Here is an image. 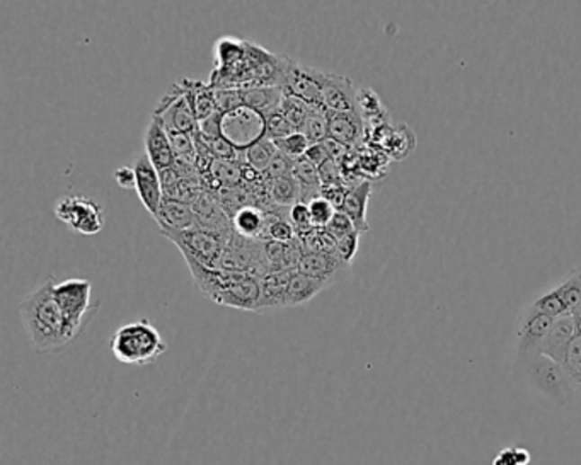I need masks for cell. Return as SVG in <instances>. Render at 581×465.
<instances>
[{
  "mask_svg": "<svg viewBox=\"0 0 581 465\" xmlns=\"http://www.w3.org/2000/svg\"><path fill=\"white\" fill-rule=\"evenodd\" d=\"M331 287V283L324 282V280H317V278H310L306 274L293 272L290 276V283H289V293H287V307H299V305H306L316 299L321 291L327 290Z\"/></svg>",
  "mask_w": 581,
  "mask_h": 465,
  "instance_id": "24",
  "label": "cell"
},
{
  "mask_svg": "<svg viewBox=\"0 0 581 465\" xmlns=\"http://www.w3.org/2000/svg\"><path fill=\"white\" fill-rule=\"evenodd\" d=\"M573 317H575V321H577V326H578V331L581 333V307L573 314Z\"/></svg>",
  "mask_w": 581,
  "mask_h": 465,
  "instance_id": "47",
  "label": "cell"
},
{
  "mask_svg": "<svg viewBox=\"0 0 581 465\" xmlns=\"http://www.w3.org/2000/svg\"><path fill=\"white\" fill-rule=\"evenodd\" d=\"M356 101H358V112L362 114L367 129L375 130L384 127V125H390L388 110H386L382 99L375 91H371V87L358 89Z\"/></svg>",
  "mask_w": 581,
  "mask_h": 465,
  "instance_id": "25",
  "label": "cell"
},
{
  "mask_svg": "<svg viewBox=\"0 0 581 465\" xmlns=\"http://www.w3.org/2000/svg\"><path fill=\"white\" fill-rule=\"evenodd\" d=\"M154 114L161 118L167 130L186 133L190 137H194L200 131L198 120L188 103L186 87L183 85V82L173 84L169 93L162 97Z\"/></svg>",
  "mask_w": 581,
  "mask_h": 465,
  "instance_id": "10",
  "label": "cell"
},
{
  "mask_svg": "<svg viewBox=\"0 0 581 465\" xmlns=\"http://www.w3.org/2000/svg\"><path fill=\"white\" fill-rule=\"evenodd\" d=\"M162 236L178 246L183 257H193L209 268H219L220 257L224 255L227 241L230 237L205 230L201 227L184 232H162Z\"/></svg>",
  "mask_w": 581,
  "mask_h": 465,
  "instance_id": "7",
  "label": "cell"
},
{
  "mask_svg": "<svg viewBox=\"0 0 581 465\" xmlns=\"http://www.w3.org/2000/svg\"><path fill=\"white\" fill-rule=\"evenodd\" d=\"M350 264L341 261L336 255H323V253H306L297 272L310 278L324 280L327 283H336L343 274L348 272Z\"/></svg>",
  "mask_w": 581,
  "mask_h": 465,
  "instance_id": "17",
  "label": "cell"
},
{
  "mask_svg": "<svg viewBox=\"0 0 581 465\" xmlns=\"http://www.w3.org/2000/svg\"><path fill=\"white\" fill-rule=\"evenodd\" d=\"M561 365L565 367L569 379L577 387V392H578L581 389V333H578L575 339L569 343Z\"/></svg>",
  "mask_w": 581,
  "mask_h": 465,
  "instance_id": "35",
  "label": "cell"
},
{
  "mask_svg": "<svg viewBox=\"0 0 581 465\" xmlns=\"http://www.w3.org/2000/svg\"><path fill=\"white\" fill-rule=\"evenodd\" d=\"M232 225L239 236L247 239H259L264 232V211L251 205H244L243 209L234 213Z\"/></svg>",
  "mask_w": 581,
  "mask_h": 465,
  "instance_id": "26",
  "label": "cell"
},
{
  "mask_svg": "<svg viewBox=\"0 0 581 465\" xmlns=\"http://www.w3.org/2000/svg\"><path fill=\"white\" fill-rule=\"evenodd\" d=\"M578 333H580L578 326H577V321H575V317L571 314L558 317L552 324L550 335H548L542 348H541V354H546V356L552 358L554 362L561 363L569 343L575 339Z\"/></svg>",
  "mask_w": 581,
  "mask_h": 465,
  "instance_id": "19",
  "label": "cell"
},
{
  "mask_svg": "<svg viewBox=\"0 0 581 465\" xmlns=\"http://www.w3.org/2000/svg\"><path fill=\"white\" fill-rule=\"evenodd\" d=\"M554 317L535 310L532 305L523 307L517 322V360L541 353V348L550 335Z\"/></svg>",
  "mask_w": 581,
  "mask_h": 465,
  "instance_id": "12",
  "label": "cell"
},
{
  "mask_svg": "<svg viewBox=\"0 0 581 465\" xmlns=\"http://www.w3.org/2000/svg\"><path fill=\"white\" fill-rule=\"evenodd\" d=\"M358 89L348 77L326 74L323 82L324 108L331 112H358Z\"/></svg>",
  "mask_w": 581,
  "mask_h": 465,
  "instance_id": "15",
  "label": "cell"
},
{
  "mask_svg": "<svg viewBox=\"0 0 581 465\" xmlns=\"http://www.w3.org/2000/svg\"><path fill=\"white\" fill-rule=\"evenodd\" d=\"M55 217L81 236H97L104 228V210L82 194H65L57 200Z\"/></svg>",
  "mask_w": 581,
  "mask_h": 465,
  "instance_id": "6",
  "label": "cell"
},
{
  "mask_svg": "<svg viewBox=\"0 0 581 465\" xmlns=\"http://www.w3.org/2000/svg\"><path fill=\"white\" fill-rule=\"evenodd\" d=\"M278 148H276L275 142L263 139L255 145H251L249 148L244 150V157L247 165H251L255 171L258 173H266L268 165L273 161Z\"/></svg>",
  "mask_w": 581,
  "mask_h": 465,
  "instance_id": "29",
  "label": "cell"
},
{
  "mask_svg": "<svg viewBox=\"0 0 581 465\" xmlns=\"http://www.w3.org/2000/svg\"><path fill=\"white\" fill-rule=\"evenodd\" d=\"M135 174H137V184L135 192L139 200L142 201L144 209L156 217L164 203V186H162L161 174L154 167V164L148 159L147 154H140L133 164Z\"/></svg>",
  "mask_w": 581,
  "mask_h": 465,
  "instance_id": "13",
  "label": "cell"
},
{
  "mask_svg": "<svg viewBox=\"0 0 581 465\" xmlns=\"http://www.w3.org/2000/svg\"><path fill=\"white\" fill-rule=\"evenodd\" d=\"M360 232H353V234H348L344 237L338 239V249H336V255H338L341 261H344L346 264H352L353 257L356 256L358 253V246H360Z\"/></svg>",
  "mask_w": 581,
  "mask_h": 465,
  "instance_id": "44",
  "label": "cell"
},
{
  "mask_svg": "<svg viewBox=\"0 0 581 465\" xmlns=\"http://www.w3.org/2000/svg\"><path fill=\"white\" fill-rule=\"evenodd\" d=\"M196 289L213 304L237 310L259 312L261 280L251 273L209 268L193 257H184Z\"/></svg>",
  "mask_w": 581,
  "mask_h": 465,
  "instance_id": "2",
  "label": "cell"
},
{
  "mask_svg": "<svg viewBox=\"0 0 581 465\" xmlns=\"http://www.w3.org/2000/svg\"><path fill=\"white\" fill-rule=\"evenodd\" d=\"M246 53H247V43L237 41L234 38L219 40L215 43V60L219 64V72L244 64Z\"/></svg>",
  "mask_w": 581,
  "mask_h": 465,
  "instance_id": "27",
  "label": "cell"
},
{
  "mask_svg": "<svg viewBox=\"0 0 581 465\" xmlns=\"http://www.w3.org/2000/svg\"><path fill=\"white\" fill-rule=\"evenodd\" d=\"M144 144H146V154L150 162L154 164V167L159 171V174L174 167L176 157H174V152L171 147L167 130H165V125L161 118L156 114L152 116V121L148 123Z\"/></svg>",
  "mask_w": 581,
  "mask_h": 465,
  "instance_id": "14",
  "label": "cell"
},
{
  "mask_svg": "<svg viewBox=\"0 0 581 465\" xmlns=\"http://www.w3.org/2000/svg\"><path fill=\"white\" fill-rule=\"evenodd\" d=\"M293 167H295V161L290 159L289 156L282 154L280 150L276 152L275 157L272 164L268 165L266 169V177L268 179H282V177H290L293 176Z\"/></svg>",
  "mask_w": 581,
  "mask_h": 465,
  "instance_id": "41",
  "label": "cell"
},
{
  "mask_svg": "<svg viewBox=\"0 0 581 465\" xmlns=\"http://www.w3.org/2000/svg\"><path fill=\"white\" fill-rule=\"evenodd\" d=\"M531 452L525 449H505L495 457L493 465H529Z\"/></svg>",
  "mask_w": 581,
  "mask_h": 465,
  "instance_id": "42",
  "label": "cell"
},
{
  "mask_svg": "<svg viewBox=\"0 0 581 465\" xmlns=\"http://www.w3.org/2000/svg\"><path fill=\"white\" fill-rule=\"evenodd\" d=\"M517 367L523 373L525 380L550 401L558 402L561 406L578 402L577 387L569 379L565 367L550 356L532 354L517 360Z\"/></svg>",
  "mask_w": 581,
  "mask_h": 465,
  "instance_id": "4",
  "label": "cell"
},
{
  "mask_svg": "<svg viewBox=\"0 0 581 465\" xmlns=\"http://www.w3.org/2000/svg\"><path fill=\"white\" fill-rule=\"evenodd\" d=\"M192 209L201 228L220 236H230L234 232L232 219H228L226 210L222 209V205L209 192H200Z\"/></svg>",
  "mask_w": 581,
  "mask_h": 465,
  "instance_id": "16",
  "label": "cell"
},
{
  "mask_svg": "<svg viewBox=\"0 0 581 465\" xmlns=\"http://www.w3.org/2000/svg\"><path fill=\"white\" fill-rule=\"evenodd\" d=\"M209 176H211L213 181H217L219 188L220 186L234 188L243 181V165H239L236 161L215 159L211 164Z\"/></svg>",
  "mask_w": 581,
  "mask_h": 465,
  "instance_id": "30",
  "label": "cell"
},
{
  "mask_svg": "<svg viewBox=\"0 0 581 465\" xmlns=\"http://www.w3.org/2000/svg\"><path fill=\"white\" fill-rule=\"evenodd\" d=\"M266 123L264 116L243 106L236 112H224L222 120V137L234 145L239 152H244L251 145L264 139Z\"/></svg>",
  "mask_w": 581,
  "mask_h": 465,
  "instance_id": "9",
  "label": "cell"
},
{
  "mask_svg": "<svg viewBox=\"0 0 581 465\" xmlns=\"http://www.w3.org/2000/svg\"><path fill=\"white\" fill-rule=\"evenodd\" d=\"M243 101L244 106L255 110V112L268 116L270 112H276L287 96L285 89L280 85H249L244 87Z\"/></svg>",
  "mask_w": 581,
  "mask_h": 465,
  "instance_id": "22",
  "label": "cell"
},
{
  "mask_svg": "<svg viewBox=\"0 0 581 465\" xmlns=\"http://www.w3.org/2000/svg\"><path fill=\"white\" fill-rule=\"evenodd\" d=\"M306 159L312 162L316 167H321L324 162L329 161V154L324 144H310L307 148Z\"/></svg>",
  "mask_w": 581,
  "mask_h": 465,
  "instance_id": "46",
  "label": "cell"
},
{
  "mask_svg": "<svg viewBox=\"0 0 581 465\" xmlns=\"http://www.w3.org/2000/svg\"><path fill=\"white\" fill-rule=\"evenodd\" d=\"M110 348L120 363L146 367L156 363L167 352V343L152 322L139 319L118 327Z\"/></svg>",
  "mask_w": 581,
  "mask_h": 465,
  "instance_id": "3",
  "label": "cell"
},
{
  "mask_svg": "<svg viewBox=\"0 0 581 465\" xmlns=\"http://www.w3.org/2000/svg\"><path fill=\"white\" fill-rule=\"evenodd\" d=\"M371 196V181H360L356 184L348 186L346 198L343 203L341 211L348 215V219L353 222L356 230L360 234L369 232V222H367V207Z\"/></svg>",
  "mask_w": 581,
  "mask_h": 465,
  "instance_id": "21",
  "label": "cell"
},
{
  "mask_svg": "<svg viewBox=\"0 0 581 465\" xmlns=\"http://www.w3.org/2000/svg\"><path fill=\"white\" fill-rule=\"evenodd\" d=\"M53 278H47L43 285L32 290L19 305L26 336L38 353L58 352L77 339L53 297Z\"/></svg>",
  "mask_w": 581,
  "mask_h": 465,
  "instance_id": "1",
  "label": "cell"
},
{
  "mask_svg": "<svg viewBox=\"0 0 581 465\" xmlns=\"http://www.w3.org/2000/svg\"><path fill=\"white\" fill-rule=\"evenodd\" d=\"M268 196L276 207L291 209L293 205H297L300 201V186L293 176L270 179Z\"/></svg>",
  "mask_w": 581,
  "mask_h": 465,
  "instance_id": "28",
  "label": "cell"
},
{
  "mask_svg": "<svg viewBox=\"0 0 581 465\" xmlns=\"http://www.w3.org/2000/svg\"><path fill=\"white\" fill-rule=\"evenodd\" d=\"M289 219H290V224L293 225V228L297 232V237H304L308 232H312L316 228L312 225L308 205L302 203V201H299L297 205L291 207L290 211H289Z\"/></svg>",
  "mask_w": 581,
  "mask_h": 465,
  "instance_id": "38",
  "label": "cell"
},
{
  "mask_svg": "<svg viewBox=\"0 0 581 465\" xmlns=\"http://www.w3.org/2000/svg\"><path fill=\"white\" fill-rule=\"evenodd\" d=\"M114 181L121 190H135L137 174L133 165H121L114 171Z\"/></svg>",
  "mask_w": 581,
  "mask_h": 465,
  "instance_id": "45",
  "label": "cell"
},
{
  "mask_svg": "<svg viewBox=\"0 0 581 465\" xmlns=\"http://www.w3.org/2000/svg\"><path fill=\"white\" fill-rule=\"evenodd\" d=\"M291 273L293 272H273L261 280L259 312L287 307V293H289Z\"/></svg>",
  "mask_w": 581,
  "mask_h": 465,
  "instance_id": "23",
  "label": "cell"
},
{
  "mask_svg": "<svg viewBox=\"0 0 581 465\" xmlns=\"http://www.w3.org/2000/svg\"><path fill=\"white\" fill-rule=\"evenodd\" d=\"M578 404L581 406V389L578 390Z\"/></svg>",
  "mask_w": 581,
  "mask_h": 465,
  "instance_id": "48",
  "label": "cell"
},
{
  "mask_svg": "<svg viewBox=\"0 0 581 465\" xmlns=\"http://www.w3.org/2000/svg\"><path fill=\"white\" fill-rule=\"evenodd\" d=\"M215 103L219 112H230L243 108V91L241 89H215Z\"/></svg>",
  "mask_w": 581,
  "mask_h": 465,
  "instance_id": "40",
  "label": "cell"
},
{
  "mask_svg": "<svg viewBox=\"0 0 581 465\" xmlns=\"http://www.w3.org/2000/svg\"><path fill=\"white\" fill-rule=\"evenodd\" d=\"M194 137H198L203 144L209 147V150H210L211 156L215 159H224V161H236L237 159L239 150L230 142H227L224 137H220V139H205L200 133H196Z\"/></svg>",
  "mask_w": 581,
  "mask_h": 465,
  "instance_id": "39",
  "label": "cell"
},
{
  "mask_svg": "<svg viewBox=\"0 0 581 465\" xmlns=\"http://www.w3.org/2000/svg\"><path fill=\"white\" fill-rule=\"evenodd\" d=\"M53 297L64 314L74 336L77 337L97 314L99 302H93V285L84 278H68L53 283Z\"/></svg>",
  "mask_w": 581,
  "mask_h": 465,
  "instance_id": "5",
  "label": "cell"
},
{
  "mask_svg": "<svg viewBox=\"0 0 581 465\" xmlns=\"http://www.w3.org/2000/svg\"><path fill=\"white\" fill-rule=\"evenodd\" d=\"M306 135L307 140L310 144H323L324 140L329 137V118H327V110H319L312 108V112L307 118L306 127L302 130Z\"/></svg>",
  "mask_w": 581,
  "mask_h": 465,
  "instance_id": "31",
  "label": "cell"
},
{
  "mask_svg": "<svg viewBox=\"0 0 581 465\" xmlns=\"http://www.w3.org/2000/svg\"><path fill=\"white\" fill-rule=\"evenodd\" d=\"M326 230H327V232H329L336 241L341 239V237H344V236H348V234L358 232L353 222L348 219V215H346V213H343L341 210L336 211V215L333 217L331 224L326 227Z\"/></svg>",
  "mask_w": 581,
  "mask_h": 465,
  "instance_id": "43",
  "label": "cell"
},
{
  "mask_svg": "<svg viewBox=\"0 0 581 465\" xmlns=\"http://www.w3.org/2000/svg\"><path fill=\"white\" fill-rule=\"evenodd\" d=\"M280 112L285 114V118L290 121L297 131L302 133L312 108L307 103H304L302 99L287 94V96L283 97L282 104H280Z\"/></svg>",
  "mask_w": 581,
  "mask_h": 465,
  "instance_id": "33",
  "label": "cell"
},
{
  "mask_svg": "<svg viewBox=\"0 0 581 465\" xmlns=\"http://www.w3.org/2000/svg\"><path fill=\"white\" fill-rule=\"evenodd\" d=\"M167 135H169V140H171V147H173L176 161L196 167L198 154H196L194 137H190L186 133L173 131V130H167Z\"/></svg>",
  "mask_w": 581,
  "mask_h": 465,
  "instance_id": "32",
  "label": "cell"
},
{
  "mask_svg": "<svg viewBox=\"0 0 581 465\" xmlns=\"http://www.w3.org/2000/svg\"><path fill=\"white\" fill-rule=\"evenodd\" d=\"M329 118V137L338 140L343 145L353 148L365 139L367 127L358 112H327Z\"/></svg>",
  "mask_w": 581,
  "mask_h": 465,
  "instance_id": "18",
  "label": "cell"
},
{
  "mask_svg": "<svg viewBox=\"0 0 581 465\" xmlns=\"http://www.w3.org/2000/svg\"><path fill=\"white\" fill-rule=\"evenodd\" d=\"M275 145L276 148H278L282 154L289 156V157L293 159V161H299V159L306 157L307 148H308L310 142L307 140V137L304 133L297 131V133H293V135L287 137V139H283V140H278V142H275Z\"/></svg>",
  "mask_w": 581,
  "mask_h": 465,
  "instance_id": "37",
  "label": "cell"
},
{
  "mask_svg": "<svg viewBox=\"0 0 581 465\" xmlns=\"http://www.w3.org/2000/svg\"><path fill=\"white\" fill-rule=\"evenodd\" d=\"M308 210H310V219H312V225L316 228H326L327 225L331 224L333 217L336 215L338 210L333 207V203L329 200H326L324 196H319L316 200H312L308 203Z\"/></svg>",
  "mask_w": 581,
  "mask_h": 465,
  "instance_id": "36",
  "label": "cell"
},
{
  "mask_svg": "<svg viewBox=\"0 0 581 465\" xmlns=\"http://www.w3.org/2000/svg\"><path fill=\"white\" fill-rule=\"evenodd\" d=\"M161 232H184L200 227L192 205L164 200L161 210L154 217Z\"/></svg>",
  "mask_w": 581,
  "mask_h": 465,
  "instance_id": "20",
  "label": "cell"
},
{
  "mask_svg": "<svg viewBox=\"0 0 581 465\" xmlns=\"http://www.w3.org/2000/svg\"><path fill=\"white\" fill-rule=\"evenodd\" d=\"M326 72L289 60L283 89L289 96L299 97L310 108L326 110L323 103V82Z\"/></svg>",
  "mask_w": 581,
  "mask_h": 465,
  "instance_id": "11",
  "label": "cell"
},
{
  "mask_svg": "<svg viewBox=\"0 0 581 465\" xmlns=\"http://www.w3.org/2000/svg\"><path fill=\"white\" fill-rule=\"evenodd\" d=\"M264 123H266L264 139H268L272 142L283 140V139L290 137L293 133H297L295 127L285 118V114L280 112V108L276 112H270L268 116H264Z\"/></svg>",
  "mask_w": 581,
  "mask_h": 465,
  "instance_id": "34",
  "label": "cell"
},
{
  "mask_svg": "<svg viewBox=\"0 0 581 465\" xmlns=\"http://www.w3.org/2000/svg\"><path fill=\"white\" fill-rule=\"evenodd\" d=\"M535 310L554 319L575 314L581 307V268H575L554 287L542 290L529 302Z\"/></svg>",
  "mask_w": 581,
  "mask_h": 465,
  "instance_id": "8",
  "label": "cell"
}]
</instances>
